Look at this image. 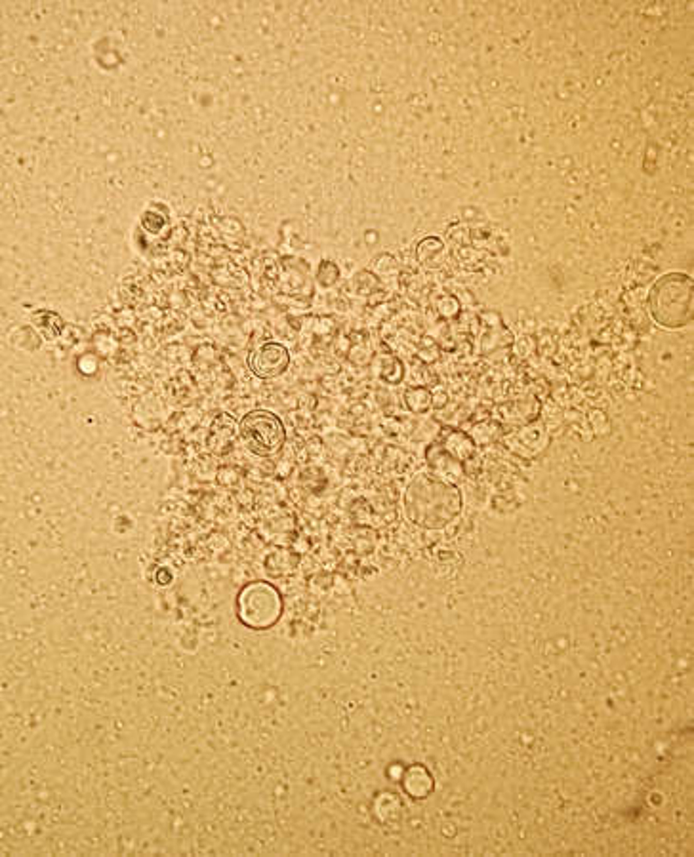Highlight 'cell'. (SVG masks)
<instances>
[{
    "label": "cell",
    "mask_w": 694,
    "mask_h": 857,
    "mask_svg": "<svg viewBox=\"0 0 694 857\" xmlns=\"http://www.w3.org/2000/svg\"><path fill=\"white\" fill-rule=\"evenodd\" d=\"M418 260L425 267H439L445 260V246L437 238L430 236L418 246Z\"/></svg>",
    "instance_id": "9c48e42d"
},
{
    "label": "cell",
    "mask_w": 694,
    "mask_h": 857,
    "mask_svg": "<svg viewBox=\"0 0 694 857\" xmlns=\"http://www.w3.org/2000/svg\"><path fill=\"white\" fill-rule=\"evenodd\" d=\"M694 282L685 273L660 277L649 294V313L662 328L677 330L692 322Z\"/></svg>",
    "instance_id": "7a4b0ae2"
},
{
    "label": "cell",
    "mask_w": 694,
    "mask_h": 857,
    "mask_svg": "<svg viewBox=\"0 0 694 857\" xmlns=\"http://www.w3.org/2000/svg\"><path fill=\"white\" fill-rule=\"evenodd\" d=\"M432 394L430 391H425L422 387H414V389H408L405 393V404L410 411H414V414H425V411H428L432 408Z\"/></svg>",
    "instance_id": "30bf717a"
},
{
    "label": "cell",
    "mask_w": 694,
    "mask_h": 857,
    "mask_svg": "<svg viewBox=\"0 0 694 857\" xmlns=\"http://www.w3.org/2000/svg\"><path fill=\"white\" fill-rule=\"evenodd\" d=\"M425 455H428V464L433 469V473L440 474L443 479H447L450 482L462 479V476L466 474L464 464H460L458 459L452 457L445 448H440L437 442L432 444V446L428 448V454H425Z\"/></svg>",
    "instance_id": "52a82bcc"
},
{
    "label": "cell",
    "mask_w": 694,
    "mask_h": 857,
    "mask_svg": "<svg viewBox=\"0 0 694 857\" xmlns=\"http://www.w3.org/2000/svg\"><path fill=\"white\" fill-rule=\"evenodd\" d=\"M437 444L440 448H445L452 457L458 459L460 464H466L467 459L476 457V442H473L467 433L458 431V428H445Z\"/></svg>",
    "instance_id": "8992f818"
},
{
    "label": "cell",
    "mask_w": 694,
    "mask_h": 857,
    "mask_svg": "<svg viewBox=\"0 0 694 857\" xmlns=\"http://www.w3.org/2000/svg\"><path fill=\"white\" fill-rule=\"evenodd\" d=\"M403 785H405V791L410 792L414 799H423L433 791V777L425 768L413 766L406 770Z\"/></svg>",
    "instance_id": "ba28073f"
},
{
    "label": "cell",
    "mask_w": 694,
    "mask_h": 857,
    "mask_svg": "<svg viewBox=\"0 0 694 857\" xmlns=\"http://www.w3.org/2000/svg\"><path fill=\"white\" fill-rule=\"evenodd\" d=\"M241 623L250 629H267L279 622L282 614V600L275 587L270 583H250L236 600Z\"/></svg>",
    "instance_id": "3957f363"
},
{
    "label": "cell",
    "mask_w": 694,
    "mask_h": 857,
    "mask_svg": "<svg viewBox=\"0 0 694 857\" xmlns=\"http://www.w3.org/2000/svg\"><path fill=\"white\" fill-rule=\"evenodd\" d=\"M405 511L416 526L440 530L462 511L460 490L433 471L418 473L406 486Z\"/></svg>",
    "instance_id": "6da1fadb"
},
{
    "label": "cell",
    "mask_w": 694,
    "mask_h": 857,
    "mask_svg": "<svg viewBox=\"0 0 694 857\" xmlns=\"http://www.w3.org/2000/svg\"><path fill=\"white\" fill-rule=\"evenodd\" d=\"M239 433L246 448L256 455H273L285 444V425L267 410H254L241 421Z\"/></svg>",
    "instance_id": "277c9868"
},
{
    "label": "cell",
    "mask_w": 694,
    "mask_h": 857,
    "mask_svg": "<svg viewBox=\"0 0 694 857\" xmlns=\"http://www.w3.org/2000/svg\"><path fill=\"white\" fill-rule=\"evenodd\" d=\"M248 362H250V370L258 377L271 379L287 372L290 364V355L285 345L265 343L250 355Z\"/></svg>",
    "instance_id": "5b68a950"
}]
</instances>
